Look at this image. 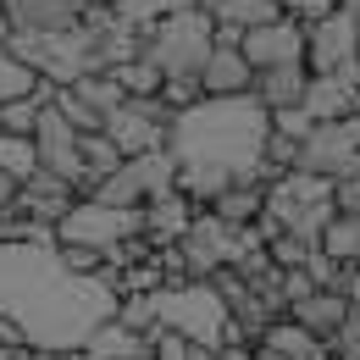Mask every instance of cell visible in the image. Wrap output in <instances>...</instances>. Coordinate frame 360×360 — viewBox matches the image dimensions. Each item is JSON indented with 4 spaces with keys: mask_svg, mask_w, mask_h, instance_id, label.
I'll use <instances>...</instances> for the list:
<instances>
[{
    "mask_svg": "<svg viewBox=\"0 0 360 360\" xmlns=\"http://www.w3.org/2000/svg\"><path fill=\"white\" fill-rule=\"evenodd\" d=\"M0 316L28 338V349L78 355L94 327L117 316V300L100 288V277H67L56 250L0 244Z\"/></svg>",
    "mask_w": 360,
    "mask_h": 360,
    "instance_id": "cell-1",
    "label": "cell"
},
{
    "mask_svg": "<svg viewBox=\"0 0 360 360\" xmlns=\"http://www.w3.org/2000/svg\"><path fill=\"white\" fill-rule=\"evenodd\" d=\"M266 134H271V117L250 94H238V100H200V105H188V111H178L167 122V155L178 167H211V172H222L233 183L271 188L277 172L261 167Z\"/></svg>",
    "mask_w": 360,
    "mask_h": 360,
    "instance_id": "cell-2",
    "label": "cell"
},
{
    "mask_svg": "<svg viewBox=\"0 0 360 360\" xmlns=\"http://www.w3.org/2000/svg\"><path fill=\"white\" fill-rule=\"evenodd\" d=\"M205 56H211V17H200V11H172L150 28H139V61H150L161 72V84L200 78Z\"/></svg>",
    "mask_w": 360,
    "mask_h": 360,
    "instance_id": "cell-3",
    "label": "cell"
},
{
    "mask_svg": "<svg viewBox=\"0 0 360 360\" xmlns=\"http://www.w3.org/2000/svg\"><path fill=\"white\" fill-rule=\"evenodd\" d=\"M155 321L167 333L188 338L194 349H222L227 344V311L211 294V283H178V288H155Z\"/></svg>",
    "mask_w": 360,
    "mask_h": 360,
    "instance_id": "cell-4",
    "label": "cell"
},
{
    "mask_svg": "<svg viewBox=\"0 0 360 360\" xmlns=\"http://www.w3.org/2000/svg\"><path fill=\"white\" fill-rule=\"evenodd\" d=\"M294 172H305V178H321V183L360 178V144H355V134H349V122H316L311 134L300 139Z\"/></svg>",
    "mask_w": 360,
    "mask_h": 360,
    "instance_id": "cell-5",
    "label": "cell"
},
{
    "mask_svg": "<svg viewBox=\"0 0 360 360\" xmlns=\"http://www.w3.org/2000/svg\"><path fill=\"white\" fill-rule=\"evenodd\" d=\"M128 238H144L139 211H105L94 200H72V211L56 222V244H84V250H117Z\"/></svg>",
    "mask_w": 360,
    "mask_h": 360,
    "instance_id": "cell-6",
    "label": "cell"
},
{
    "mask_svg": "<svg viewBox=\"0 0 360 360\" xmlns=\"http://www.w3.org/2000/svg\"><path fill=\"white\" fill-rule=\"evenodd\" d=\"M167 122H172V111L161 100H122V105L105 111L100 134L117 144L122 161H134V155H150V150H167Z\"/></svg>",
    "mask_w": 360,
    "mask_h": 360,
    "instance_id": "cell-7",
    "label": "cell"
},
{
    "mask_svg": "<svg viewBox=\"0 0 360 360\" xmlns=\"http://www.w3.org/2000/svg\"><path fill=\"white\" fill-rule=\"evenodd\" d=\"M238 250H244V238H238L233 227H222L211 211H194L188 233L178 238V255H183V266H188V283H211L217 271H227L238 261Z\"/></svg>",
    "mask_w": 360,
    "mask_h": 360,
    "instance_id": "cell-8",
    "label": "cell"
},
{
    "mask_svg": "<svg viewBox=\"0 0 360 360\" xmlns=\"http://www.w3.org/2000/svg\"><path fill=\"white\" fill-rule=\"evenodd\" d=\"M34 155H39V172L56 183H67L72 194H78V178H84V167H78V134L61 122V111L56 105H39V117H34Z\"/></svg>",
    "mask_w": 360,
    "mask_h": 360,
    "instance_id": "cell-9",
    "label": "cell"
},
{
    "mask_svg": "<svg viewBox=\"0 0 360 360\" xmlns=\"http://www.w3.org/2000/svg\"><path fill=\"white\" fill-rule=\"evenodd\" d=\"M238 56L250 61V72H266V67H305V28L277 17L261 28H244L238 34Z\"/></svg>",
    "mask_w": 360,
    "mask_h": 360,
    "instance_id": "cell-10",
    "label": "cell"
},
{
    "mask_svg": "<svg viewBox=\"0 0 360 360\" xmlns=\"http://www.w3.org/2000/svg\"><path fill=\"white\" fill-rule=\"evenodd\" d=\"M355 61V22L333 6L327 17H316L305 22V72L311 78H327V72H338V67H349Z\"/></svg>",
    "mask_w": 360,
    "mask_h": 360,
    "instance_id": "cell-11",
    "label": "cell"
},
{
    "mask_svg": "<svg viewBox=\"0 0 360 360\" xmlns=\"http://www.w3.org/2000/svg\"><path fill=\"white\" fill-rule=\"evenodd\" d=\"M78 22H84L78 0H0V28H11V34L50 39V34H72Z\"/></svg>",
    "mask_w": 360,
    "mask_h": 360,
    "instance_id": "cell-12",
    "label": "cell"
},
{
    "mask_svg": "<svg viewBox=\"0 0 360 360\" xmlns=\"http://www.w3.org/2000/svg\"><path fill=\"white\" fill-rule=\"evenodd\" d=\"M188 222H194V205L183 200L178 188H172V194H155V200L139 205V227H144V244H150V250L178 244L183 233H188Z\"/></svg>",
    "mask_w": 360,
    "mask_h": 360,
    "instance_id": "cell-13",
    "label": "cell"
},
{
    "mask_svg": "<svg viewBox=\"0 0 360 360\" xmlns=\"http://www.w3.org/2000/svg\"><path fill=\"white\" fill-rule=\"evenodd\" d=\"M194 84H200V94H205V100H238V94H250L255 72H250V61H244L238 50H211Z\"/></svg>",
    "mask_w": 360,
    "mask_h": 360,
    "instance_id": "cell-14",
    "label": "cell"
},
{
    "mask_svg": "<svg viewBox=\"0 0 360 360\" xmlns=\"http://www.w3.org/2000/svg\"><path fill=\"white\" fill-rule=\"evenodd\" d=\"M305 84H311V72H305V67H266V72H255L250 100H255L266 117H277V111L305 105Z\"/></svg>",
    "mask_w": 360,
    "mask_h": 360,
    "instance_id": "cell-15",
    "label": "cell"
},
{
    "mask_svg": "<svg viewBox=\"0 0 360 360\" xmlns=\"http://www.w3.org/2000/svg\"><path fill=\"white\" fill-rule=\"evenodd\" d=\"M349 316H360V311H349V305H344V294H333V288H316V294H305V300L288 311V321H294V327H305L316 344H327V338H333V333H338Z\"/></svg>",
    "mask_w": 360,
    "mask_h": 360,
    "instance_id": "cell-16",
    "label": "cell"
},
{
    "mask_svg": "<svg viewBox=\"0 0 360 360\" xmlns=\"http://www.w3.org/2000/svg\"><path fill=\"white\" fill-rule=\"evenodd\" d=\"M78 360H150V338L128 333V327L111 316V321H100L89 338L78 344Z\"/></svg>",
    "mask_w": 360,
    "mask_h": 360,
    "instance_id": "cell-17",
    "label": "cell"
},
{
    "mask_svg": "<svg viewBox=\"0 0 360 360\" xmlns=\"http://www.w3.org/2000/svg\"><path fill=\"white\" fill-rule=\"evenodd\" d=\"M261 205H266V188L261 183H227L222 194L211 200V217L222 227H233V233H244V227L261 222Z\"/></svg>",
    "mask_w": 360,
    "mask_h": 360,
    "instance_id": "cell-18",
    "label": "cell"
},
{
    "mask_svg": "<svg viewBox=\"0 0 360 360\" xmlns=\"http://www.w3.org/2000/svg\"><path fill=\"white\" fill-rule=\"evenodd\" d=\"M255 349H261V355H277V360H327V349L316 344L305 327H294L288 316H283V321H271L266 333L255 338Z\"/></svg>",
    "mask_w": 360,
    "mask_h": 360,
    "instance_id": "cell-19",
    "label": "cell"
},
{
    "mask_svg": "<svg viewBox=\"0 0 360 360\" xmlns=\"http://www.w3.org/2000/svg\"><path fill=\"white\" fill-rule=\"evenodd\" d=\"M128 172H134L139 194L144 200H155V194H172V183H178V161L167 155V150H150V155H134V161H122Z\"/></svg>",
    "mask_w": 360,
    "mask_h": 360,
    "instance_id": "cell-20",
    "label": "cell"
},
{
    "mask_svg": "<svg viewBox=\"0 0 360 360\" xmlns=\"http://www.w3.org/2000/svg\"><path fill=\"white\" fill-rule=\"evenodd\" d=\"M316 250H321L327 261H338V266H355V255H360V217H333V222L321 227Z\"/></svg>",
    "mask_w": 360,
    "mask_h": 360,
    "instance_id": "cell-21",
    "label": "cell"
},
{
    "mask_svg": "<svg viewBox=\"0 0 360 360\" xmlns=\"http://www.w3.org/2000/svg\"><path fill=\"white\" fill-rule=\"evenodd\" d=\"M105 78L117 84L122 100H155V94H161V72H155L150 61H139V56H134V61H122V67H111Z\"/></svg>",
    "mask_w": 360,
    "mask_h": 360,
    "instance_id": "cell-22",
    "label": "cell"
},
{
    "mask_svg": "<svg viewBox=\"0 0 360 360\" xmlns=\"http://www.w3.org/2000/svg\"><path fill=\"white\" fill-rule=\"evenodd\" d=\"M39 172V155H34V139H11L0 134V178H11L17 188Z\"/></svg>",
    "mask_w": 360,
    "mask_h": 360,
    "instance_id": "cell-23",
    "label": "cell"
},
{
    "mask_svg": "<svg viewBox=\"0 0 360 360\" xmlns=\"http://www.w3.org/2000/svg\"><path fill=\"white\" fill-rule=\"evenodd\" d=\"M89 200H94V205H105V211H139V205H144V194H139V183H134L128 167H117V172L89 194Z\"/></svg>",
    "mask_w": 360,
    "mask_h": 360,
    "instance_id": "cell-24",
    "label": "cell"
},
{
    "mask_svg": "<svg viewBox=\"0 0 360 360\" xmlns=\"http://www.w3.org/2000/svg\"><path fill=\"white\" fill-rule=\"evenodd\" d=\"M34 84H39V78H34L28 67H17V61L0 50V105H6V100H28V94H34Z\"/></svg>",
    "mask_w": 360,
    "mask_h": 360,
    "instance_id": "cell-25",
    "label": "cell"
},
{
    "mask_svg": "<svg viewBox=\"0 0 360 360\" xmlns=\"http://www.w3.org/2000/svg\"><path fill=\"white\" fill-rule=\"evenodd\" d=\"M344 271H349V266H338V261H327L321 250H311V255H305V277H311V288H333V294H338V283H344Z\"/></svg>",
    "mask_w": 360,
    "mask_h": 360,
    "instance_id": "cell-26",
    "label": "cell"
},
{
    "mask_svg": "<svg viewBox=\"0 0 360 360\" xmlns=\"http://www.w3.org/2000/svg\"><path fill=\"white\" fill-rule=\"evenodd\" d=\"M188 338H178V333H167V327H155L150 333V360H188Z\"/></svg>",
    "mask_w": 360,
    "mask_h": 360,
    "instance_id": "cell-27",
    "label": "cell"
},
{
    "mask_svg": "<svg viewBox=\"0 0 360 360\" xmlns=\"http://www.w3.org/2000/svg\"><path fill=\"white\" fill-rule=\"evenodd\" d=\"M333 217H360V178L333 183Z\"/></svg>",
    "mask_w": 360,
    "mask_h": 360,
    "instance_id": "cell-28",
    "label": "cell"
},
{
    "mask_svg": "<svg viewBox=\"0 0 360 360\" xmlns=\"http://www.w3.org/2000/svg\"><path fill=\"white\" fill-rule=\"evenodd\" d=\"M188 360H222L217 349H188Z\"/></svg>",
    "mask_w": 360,
    "mask_h": 360,
    "instance_id": "cell-29",
    "label": "cell"
},
{
    "mask_svg": "<svg viewBox=\"0 0 360 360\" xmlns=\"http://www.w3.org/2000/svg\"><path fill=\"white\" fill-rule=\"evenodd\" d=\"M349 134H355V144H360V111H355V117H349Z\"/></svg>",
    "mask_w": 360,
    "mask_h": 360,
    "instance_id": "cell-30",
    "label": "cell"
},
{
    "mask_svg": "<svg viewBox=\"0 0 360 360\" xmlns=\"http://www.w3.org/2000/svg\"><path fill=\"white\" fill-rule=\"evenodd\" d=\"M34 360H78V355H39V349H34Z\"/></svg>",
    "mask_w": 360,
    "mask_h": 360,
    "instance_id": "cell-31",
    "label": "cell"
},
{
    "mask_svg": "<svg viewBox=\"0 0 360 360\" xmlns=\"http://www.w3.org/2000/svg\"><path fill=\"white\" fill-rule=\"evenodd\" d=\"M255 360H277V355H261V349H255Z\"/></svg>",
    "mask_w": 360,
    "mask_h": 360,
    "instance_id": "cell-32",
    "label": "cell"
},
{
    "mask_svg": "<svg viewBox=\"0 0 360 360\" xmlns=\"http://www.w3.org/2000/svg\"><path fill=\"white\" fill-rule=\"evenodd\" d=\"M355 271H360V255H355Z\"/></svg>",
    "mask_w": 360,
    "mask_h": 360,
    "instance_id": "cell-33",
    "label": "cell"
}]
</instances>
